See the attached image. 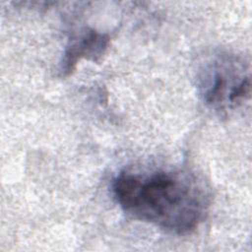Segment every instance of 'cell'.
<instances>
[{
    "instance_id": "1",
    "label": "cell",
    "mask_w": 252,
    "mask_h": 252,
    "mask_svg": "<svg viewBox=\"0 0 252 252\" xmlns=\"http://www.w3.org/2000/svg\"><path fill=\"white\" fill-rule=\"evenodd\" d=\"M119 207L139 220L182 235L205 220L211 203L209 190L193 173L155 169L123 170L112 182Z\"/></svg>"
},
{
    "instance_id": "2",
    "label": "cell",
    "mask_w": 252,
    "mask_h": 252,
    "mask_svg": "<svg viewBox=\"0 0 252 252\" xmlns=\"http://www.w3.org/2000/svg\"><path fill=\"white\" fill-rule=\"evenodd\" d=\"M250 75L243 61L222 56L205 73L201 84L204 101L217 110L234 108L250 94Z\"/></svg>"
},
{
    "instance_id": "3",
    "label": "cell",
    "mask_w": 252,
    "mask_h": 252,
    "mask_svg": "<svg viewBox=\"0 0 252 252\" xmlns=\"http://www.w3.org/2000/svg\"><path fill=\"white\" fill-rule=\"evenodd\" d=\"M110 38L108 34L93 29H86L72 37L60 61L59 72L62 77L69 76L81 59L99 61L105 54Z\"/></svg>"
}]
</instances>
